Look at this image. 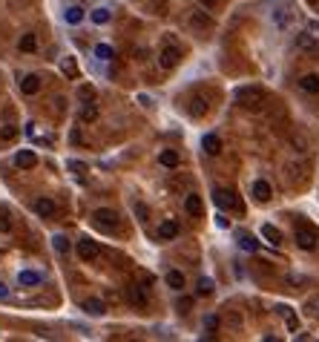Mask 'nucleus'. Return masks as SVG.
<instances>
[{
  "instance_id": "nucleus-1",
  "label": "nucleus",
  "mask_w": 319,
  "mask_h": 342,
  "mask_svg": "<svg viewBox=\"0 0 319 342\" xmlns=\"http://www.w3.org/2000/svg\"><path fill=\"white\" fill-rule=\"evenodd\" d=\"M236 101L245 109H259L265 104V89L262 87H239L236 89Z\"/></svg>"
},
{
  "instance_id": "nucleus-2",
  "label": "nucleus",
  "mask_w": 319,
  "mask_h": 342,
  "mask_svg": "<svg viewBox=\"0 0 319 342\" xmlns=\"http://www.w3.org/2000/svg\"><path fill=\"white\" fill-rule=\"evenodd\" d=\"M293 242H296L299 250H313L319 245V233L308 225H299V227H293Z\"/></svg>"
},
{
  "instance_id": "nucleus-3",
  "label": "nucleus",
  "mask_w": 319,
  "mask_h": 342,
  "mask_svg": "<svg viewBox=\"0 0 319 342\" xmlns=\"http://www.w3.org/2000/svg\"><path fill=\"white\" fill-rule=\"evenodd\" d=\"M213 202H216L218 210H242V204L236 202V193L225 187H216L213 190Z\"/></svg>"
},
{
  "instance_id": "nucleus-4",
  "label": "nucleus",
  "mask_w": 319,
  "mask_h": 342,
  "mask_svg": "<svg viewBox=\"0 0 319 342\" xmlns=\"http://www.w3.org/2000/svg\"><path fill=\"white\" fill-rule=\"evenodd\" d=\"M178 61H182V49L173 44H167L164 49L158 52V64L164 66V69H173V66H178Z\"/></svg>"
},
{
  "instance_id": "nucleus-5",
  "label": "nucleus",
  "mask_w": 319,
  "mask_h": 342,
  "mask_svg": "<svg viewBox=\"0 0 319 342\" xmlns=\"http://www.w3.org/2000/svg\"><path fill=\"white\" fill-rule=\"evenodd\" d=\"M98 253H101V248H98L92 239H81V242H78V256L84 259V262H92V259H98Z\"/></svg>"
},
{
  "instance_id": "nucleus-6",
  "label": "nucleus",
  "mask_w": 319,
  "mask_h": 342,
  "mask_svg": "<svg viewBox=\"0 0 319 342\" xmlns=\"http://www.w3.org/2000/svg\"><path fill=\"white\" fill-rule=\"evenodd\" d=\"M92 218H95V225H98V227H115L118 225V213L115 210H107V207L95 210Z\"/></svg>"
},
{
  "instance_id": "nucleus-7",
  "label": "nucleus",
  "mask_w": 319,
  "mask_h": 342,
  "mask_svg": "<svg viewBox=\"0 0 319 342\" xmlns=\"http://www.w3.org/2000/svg\"><path fill=\"white\" fill-rule=\"evenodd\" d=\"M299 89H302V92H308V95H319V75L316 72L302 75V78H299Z\"/></svg>"
},
{
  "instance_id": "nucleus-8",
  "label": "nucleus",
  "mask_w": 319,
  "mask_h": 342,
  "mask_svg": "<svg viewBox=\"0 0 319 342\" xmlns=\"http://www.w3.org/2000/svg\"><path fill=\"white\" fill-rule=\"evenodd\" d=\"M202 147H204V153L207 155H218L222 153V138H218L216 132H207V135L202 138Z\"/></svg>"
},
{
  "instance_id": "nucleus-9",
  "label": "nucleus",
  "mask_w": 319,
  "mask_h": 342,
  "mask_svg": "<svg viewBox=\"0 0 319 342\" xmlns=\"http://www.w3.org/2000/svg\"><path fill=\"white\" fill-rule=\"evenodd\" d=\"M178 236V222H173V218H167V222H161L158 225V239L161 242H170Z\"/></svg>"
},
{
  "instance_id": "nucleus-10",
  "label": "nucleus",
  "mask_w": 319,
  "mask_h": 342,
  "mask_svg": "<svg viewBox=\"0 0 319 342\" xmlns=\"http://www.w3.org/2000/svg\"><path fill=\"white\" fill-rule=\"evenodd\" d=\"M37 164V155L32 153V150H21V153L15 155V167H21V170H32Z\"/></svg>"
},
{
  "instance_id": "nucleus-11",
  "label": "nucleus",
  "mask_w": 319,
  "mask_h": 342,
  "mask_svg": "<svg viewBox=\"0 0 319 342\" xmlns=\"http://www.w3.org/2000/svg\"><path fill=\"white\" fill-rule=\"evenodd\" d=\"M270 196H273V190H270V184L265 182V178L253 182V198H256V202H268Z\"/></svg>"
},
{
  "instance_id": "nucleus-12",
  "label": "nucleus",
  "mask_w": 319,
  "mask_h": 342,
  "mask_svg": "<svg viewBox=\"0 0 319 342\" xmlns=\"http://www.w3.org/2000/svg\"><path fill=\"white\" fill-rule=\"evenodd\" d=\"M184 210H187L190 216H202V213H204V204H202V198H198L196 193H193V196H187V198H184Z\"/></svg>"
},
{
  "instance_id": "nucleus-13",
  "label": "nucleus",
  "mask_w": 319,
  "mask_h": 342,
  "mask_svg": "<svg viewBox=\"0 0 319 342\" xmlns=\"http://www.w3.org/2000/svg\"><path fill=\"white\" fill-rule=\"evenodd\" d=\"M37 89H41V78H37V75H26V78L21 81V92L23 95H35Z\"/></svg>"
},
{
  "instance_id": "nucleus-14",
  "label": "nucleus",
  "mask_w": 319,
  "mask_h": 342,
  "mask_svg": "<svg viewBox=\"0 0 319 342\" xmlns=\"http://www.w3.org/2000/svg\"><path fill=\"white\" fill-rule=\"evenodd\" d=\"M35 213H37V216H52V213H55V202L46 198V196H41L35 202Z\"/></svg>"
},
{
  "instance_id": "nucleus-15",
  "label": "nucleus",
  "mask_w": 319,
  "mask_h": 342,
  "mask_svg": "<svg viewBox=\"0 0 319 342\" xmlns=\"http://www.w3.org/2000/svg\"><path fill=\"white\" fill-rule=\"evenodd\" d=\"M158 161L164 164V167H170V170H173V167H178V164H182V155L175 153V150H164V153L158 155Z\"/></svg>"
},
{
  "instance_id": "nucleus-16",
  "label": "nucleus",
  "mask_w": 319,
  "mask_h": 342,
  "mask_svg": "<svg viewBox=\"0 0 319 342\" xmlns=\"http://www.w3.org/2000/svg\"><path fill=\"white\" fill-rule=\"evenodd\" d=\"M17 279H21V285H26V288H29V285H41V282H44V276H41L37 270H21Z\"/></svg>"
},
{
  "instance_id": "nucleus-17",
  "label": "nucleus",
  "mask_w": 319,
  "mask_h": 342,
  "mask_svg": "<svg viewBox=\"0 0 319 342\" xmlns=\"http://www.w3.org/2000/svg\"><path fill=\"white\" fill-rule=\"evenodd\" d=\"M293 46H296V49H302V52H311V49H316V37H313V35H296Z\"/></svg>"
},
{
  "instance_id": "nucleus-18",
  "label": "nucleus",
  "mask_w": 319,
  "mask_h": 342,
  "mask_svg": "<svg viewBox=\"0 0 319 342\" xmlns=\"http://www.w3.org/2000/svg\"><path fill=\"white\" fill-rule=\"evenodd\" d=\"M64 21H66V23H72V26H75V23H81V21H84V9H81V6H66Z\"/></svg>"
},
{
  "instance_id": "nucleus-19",
  "label": "nucleus",
  "mask_w": 319,
  "mask_h": 342,
  "mask_svg": "<svg viewBox=\"0 0 319 342\" xmlns=\"http://www.w3.org/2000/svg\"><path fill=\"white\" fill-rule=\"evenodd\" d=\"M305 170H308V164H302V161H299V164H288V178L290 182H302Z\"/></svg>"
},
{
  "instance_id": "nucleus-20",
  "label": "nucleus",
  "mask_w": 319,
  "mask_h": 342,
  "mask_svg": "<svg viewBox=\"0 0 319 342\" xmlns=\"http://www.w3.org/2000/svg\"><path fill=\"white\" fill-rule=\"evenodd\" d=\"M167 285L173 291H182L184 288V273L182 270H167Z\"/></svg>"
},
{
  "instance_id": "nucleus-21",
  "label": "nucleus",
  "mask_w": 319,
  "mask_h": 342,
  "mask_svg": "<svg viewBox=\"0 0 319 342\" xmlns=\"http://www.w3.org/2000/svg\"><path fill=\"white\" fill-rule=\"evenodd\" d=\"M202 328H204V334H207V336H216L218 316H216V313H207V316H204V322H202Z\"/></svg>"
},
{
  "instance_id": "nucleus-22",
  "label": "nucleus",
  "mask_w": 319,
  "mask_h": 342,
  "mask_svg": "<svg viewBox=\"0 0 319 342\" xmlns=\"http://www.w3.org/2000/svg\"><path fill=\"white\" fill-rule=\"evenodd\" d=\"M21 52H35L37 49V37L32 35V32H26V35H21Z\"/></svg>"
},
{
  "instance_id": "nucleus-23",
  "label": "nucleus",
  "mask_w": 319,
  "mask_h": 342,
  "mask_svg": "<svg viewBox=\"0 0 319 342\" xmlns=\"http://www.w3.org/2000/svg\"><path fill=\"white\" fill-rule=\"evenodd\" d=\"M84 311H87V313H92V316H101V313L107 311V308H104V302H101V299H87V302H84Z\"/></svg>"
},
{
  "instance_id": "nucleus-24",
  "label": "nucleus",
  "mask_w": 319,
  "mask_h": 342,
  "mask_svg": "<svg viewBox=\"0 0 319 342\" xmlns=\"http://www.w3.org/2000/svg\"><path fill=\"white\" fill-rule=\"evenodd\" d=\"M207 109H210V107H207V101H204L202 95H196V98L190 101V112H193V115H196V118H198V115H204Z\"/></svg>"
},
{
  "instance_id": "nucleus-25",
  "label": "nucleus",
  "mask_w": 319,
  "mask_h": 342,
  "mask_svg": "<svg viewBox=\"0 0 319 342\" xmlns=\"http://www.w3.org/2000/svg\"><path fill=\"white\" fill-rule=\"evenodd\" d=\"M239 248H242V250H250V253H253V250H259V242H256L250 233H239Z\"/></svg>"
},
{
  "instance_id": "nucleus-26",
  "label": "nucleus",
  "mask_w": 319,
  "mask_h": 342,
  "mask_svg": "<svg viewBox=\"0 0 319 342\" xmlns=\"http://www.w3.org/2000/svg\"><path fill=\"white\" fill-rule=\"evenodd\" d=\"M95 58H98V61H112V58H115V52H112V46H109V44H98V46H95Z\"/></svg>"
},
{
  "instance_id": "nucleus-27",
  "label": "nucleus",
  "mask_w": 319,
  "mask_h": 342,
  "mask_svg": "<svg viewBox=\"0 0 319 342\" xmlns=\"http://www.w3.org/2000/svg\"><path fill=\"white\" fill-rule=\"evenodd\" d=\"M262 236H265L270 245H279V242H282V233H279L273 225H265V227H262Z\"/></svg>"
},
{
  "instance_id": "nucleus-28",
  "label": "nucleus",
  "mask_w": 319,
  "mask_h": 342,
  "mask_svg": "<svg viewBox=\"0 0 319 342\" xmlns=\"http://www.w3.org/2000/svg\"><path fill=\"white\" fill-rule=\"evenodd\" d=\"M130 299L135 302V305L144 308V305H147V293H144V288H141V285H132V288H130Z\"/></svg>"
},
{
  "instance_id": "nucleus-29",
  "label": "nucleus",
  "mask_w": 319,
  "mask_h": 342,
  "mask_svg": "<svg viewBox=\"0 0 319 342\" xmlns=\"http://www.w3.org/2000/svg\"><path fill=\"white\" fill-rule=\"evenodd\" d=\"M95 118H98V107L92 101H87L84 109H81V121H95Z\"/></svg>"
},
{
  "instance_id": "nucleus-30",
  "label": "nucleus",
  "mask_w": 319,
  "mask_h": 342,
  "mask_svg": "<svg viewBox=\"0 0 319 342\" xmlns=\"http://www.w3.org/2000/svg\"><path fill=\"white\" fill-rule=\"evenodd\" d=\"M61 69H64L69 78H78V64H75V58H64L61 61Z\"/></svg>"
},
{
  "instance_id": "nucleus-31",
  "label": "nucleus",
  "mask_w": 319,
  "mask_h": 342,
  "mask_svg": "<svg viewBox=\"0 0 319 342\" xmlns=\"http://www.w3.org/2000/svg\"><path fill=\"white\" fill-rule=\"evenodd\" d=\"M52 248L58 250L61 256L69 253V239H66V236H55V239H52Z\"/></svg>"
},
{
  "instance_id": "nucleus-32",
  "label": "nucleus",
  "mask_w": 319,
  "mask_h": 342,
  "mask_svg": "<svg viewBox=\"0 0 319 342\" xmlns=\"http://www.w3.org/2000/svg\"><path fill=\"white\" fill-rule=\"evenodd\" d=\"M89 17H92V23H98V26H101V23H109V9H95Z\"/></svg>"
},
{
  "instance_id": "nucleus-33",
  "label": "nucleus",
  "mask_w": 319,
  "mask_h": 342,
  "mask_svg": "<svg viewBox=\"0 0 319 342\" xmlns=\"http://www.w3.org/2000/svg\"><path fill=\"white\" fill-rule=\"evenodd\" d=\"M198 296H207V293H213V279H198Z\"/></svg>"
},
{
  "instance_id": "nucleus-34",
  "label": "nucleus",
  "mask_w": 319,
  "mask_h": 342,
  "mask_svg": "<svg viewBox=\"0 0 319 342\" xmlns=\"http://www.w3.org/2000/svg\"><path fill=\"white\" fill-rule=\"evenodd\" d=\"M190 21H193V23H196V26H210V17H207V15H204V12H193V15H190Z\"/></svg>"
},
{
  "instance_id": "nucleus-35",
  "label": "nucleus",
  "mask_w": 319,
  "mask_h": 342,
  "mask_svg": "<svg viewBox=\"0 0 319 342\" xmlns=\"http://www.w3.org/2000/svg\"><path fill=\"white\" fill-rule=\"evenodd\" d=\"M78 95H81V98H84V101H95V89L89 87V84H84V87L78 89Z\"/></svg>"
},
{
  "instance_id": "nucleus-36",
  "label": "nucleus",
  "mask_w": 319,
  "mask_h": 342,
  "mask_svg": "<svg viewBox=\"0 0 319 342\" xmlns=\"http://www.w3.org/2000/svg\"><path fill=\"white\" fill-rule=\"evenodd\" d=\"M132 210H135V216H138V222H147V207L141 202H135L132 204Z\"/></svg>"
},
{
  "instance_id": "nucleus-37",
  "label": "nucleus",
  "mask_w": 319,
  "mask_h": 342,
  "mask_svg": "<svg viewBox=\"0 0 319 342\" xmlns=\"http://www.w3.org/2000/svg\"><path fill=\"white\" fill-rule=\"evenodd\" d=\"M0 135H3V138H15V135H17V130H15L12 124H6L3 130H0Z\"/></svg>"
},
{
  "instance_id": "nucleus-38",
  "label": "nucleus",
  "mask_w": 319,
  "mask_h": 342,
  "mask_svg": "<svg viewBox=\"0 0 319 342\" xmlns=\"http://www.w3.org/2000/svg\"><path fill=\"white\" fill-rule=\"evenodd\" d=\"M0 230H3V233H9V230H12V222H9L6 216H0Z\"/></svg>"
},
{
  "instance_id": "nucleus-39",
  "label": "nucleus",
  "mask_w": 319,
  "mask_h": 342,
  "mask_svg": "<svg viewBox=\"0 0 319 342\" xmlns=\"http://www.w3.org/2000/svg\"><path fill=\"white\" fill-rule=\"evenodd\" d=\"M69 167H72L75 173H84V170H87V167H84V164H78V161H72V164H69Z\"/></svg>"
},
{
  "instance_id": "nucleus-40",
  "label": "nucleus",
  "mask_w": 319,
  "mask_h": 342,
  "mask_svg": "<svg viewBox=\"0 0 319 342\" xmlns=\"http://www.w3.org/2000/svg\"><path fill=\"white\" fill-rule=\"evenodd\" d=\"M311 32H319V21H311Z\"/></svg>"
},
{
  "instance_id": "nucleus-41",
  "label": "nucleus",
  "mask_w": 319,
  "mask_h": 342,
  "mask_svg": "<svg viewBox=\"0 0 319 342\" xmlns=\"http://www.w3.org/2000/svg\"><path fill=\"white\" fill-rule=\"evenodd\" d=\"M6 296V285H0V299Z\"/></svg>"
}]
</instances>
